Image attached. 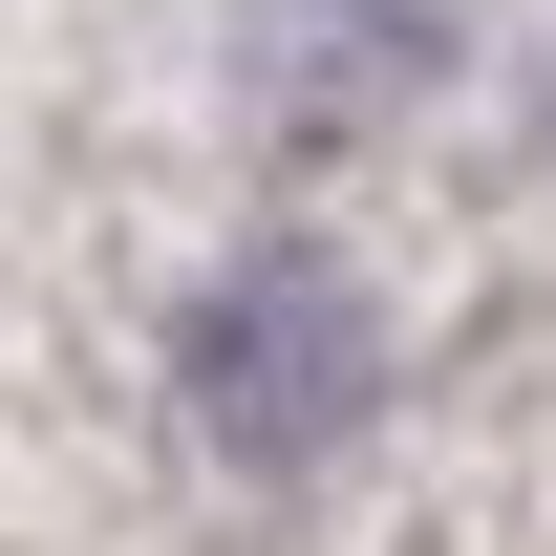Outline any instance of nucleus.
I'll return each mask as SVG.
<instances>
[{"label": "nucleus", "instance_id": "nucleus-1", "mask_svg": "<svg viewBox=\"0 0 556 556\" xmlns=\"http://www.w3.org/2000/svg\"><path fill=\"white\" fill-rule=\"evenodd\" d=\"M364 407H386V321H364L343 257H236L193 300V428L236 471H321Z\"/></svg>", "mask_w": 556, "mask_h": 556}, {"label": "nucleus", "instance_id": "nucleus-2", "mask_svg": "<svg viewBox=\"0 0 556 556\" xmlns=\"http://www.w3.org/2000/svg\"><path fill=\"white\" fill-rule=\"evenodd\" d=\"M428 65H450L428 0H257V108L278 129H386Z\"/></svg>", "mask_w": 556, "mask_h": 556}]
</instances>
